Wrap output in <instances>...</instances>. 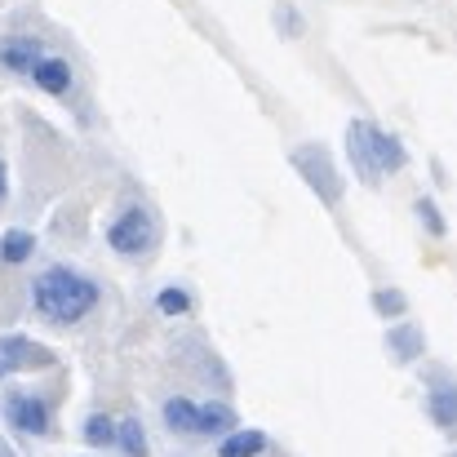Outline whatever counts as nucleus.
I'll list each match as a JSON object with an SVG mask.
<instances>
[{
    "label": "nucleus",
    "instance_id": "18",
    "mask_svg": "<svg viewBox=\"0 0 457 457\" xmlns=\"http://www.w3.org/2000/svg\"><path fill=\"white\" fill-rule=\"evenodd\" d=\"M373 303H378V311H404V298H400V294H378Z\"/></svg>",
    "mask_w": 457,
    "mask_h": 457
},
{
    "label": "nucleus",
    "instance_id": "12",
    "mask_svg": "<svg viewBox=\"0 0 457 457\" xmlns=\"http://www.w3.org/2000/svg\"><path fill=\"white\" fill-rule=\"evenodd\" d=\"M427 409H431V418H436L440 431H453L457 427V391L453 386H436V391L427 395Z\"/></svg>",
    "mask_w": 457,
    "mask_h": 457
},
{
    "label": "nucleus",
    "instance_id": "9",
    "mask_svg": "<svg viewBox=\"0 0 457 457\" xmlns=\"http://www.w3.org/2000/svg\"><path fill=\"white\" fill-rule=\"evenodd\" d=\"M267 453V436L262 431H245V427H236L231 436H222V445H218V457H258Z\"/></svg>",
    "mask_w": 457,
    "mask_h": 457
},
{
    "label": "nucleus",
    "instance_id": "17",
    "mask_svg": "<svg viewBox=\"0 0 457 457\" xmlns=\"http://www.w3.org/2000/svg\"><path fill=\"white\" fill-rule=\"evenodd\" d=\"M418 218L431 227V236H445V222H440V209L431 200H418Z\"/></svg>",
    "mask_w": 457,
    "mask_h": 457
},
{
    "label": "nucleus",
    "instance_id": "1",
    "mask_svg": "<svg viewBox=\"0 0 457 457\" xmlns=\"http://www.w3.org/2000/svg\"><path fill=\"white\" fill-rule=\"evenodd\" d=\"M98 285L71 267H49L36 285H31V303L49 324H76L98 306Z\"/></svg>",
    "mask_w": 457,
    "mask_h": 457
},
{
    "label": "nucleus",
    "instance_id": "10",
    "mask_svg": "<svg viewBox=\"0 0 457 457\" xmlns=\"http://www.w3.org/2000/svg\"><path fill=\"white\" fill-rule=\"evenodd\" d=\"M195 409H200V404H191L187 395H173V400H164V409H160V413H164V427H169V436H182V440H187V436H195Z\"/></svg>",
    "mask_w": 457,
    "mask_h": 457
},
{
    "label": "nucleus",
    "instance_id": "16",
    "mask_svg": "<svg viewBox=\"0 0 457 457\" xmlns=\"http://www.w3.org/2000/svg\"><path fill=\"white\" fill-rule=\"evenodd\" d=\"M386 342L400 351V360H413V355H422V333H413V328H400V333H391Z\"/></svg>",
    "mask_w": 457,
    "mask_h": 457
},
{
    "label": "nucleus",
    "instance_id": "8",
    "mask_svg": "<svg viewBox=\"0 0 457 457\" xmlns=\"http://www.w3.org/2000/svg\"><path fill=\"white\" fill-rule=\"evenodd\" d=\"M240 422H236V413H231V404H200L195 409V436H231Z\"/></svg>",
    "mask_w": 457,
    "mask_h": 457
},
{
    "label": "nucleus",
    "instance_id": "19",
    "mask_svg": "<svg viewBox=\"0 0 457 457\" xmlns=\"http://www.w3.org/2000/svg\"><path fill=\"white\" fill-rule=\"evenodd\" d=\"M4 191H9V182H4V160H0V200H4Z\"/></svg>",
    "mask_w": 457,
    "mask_h": 457
},
{
    "label": "nucleus",
    "instance_id": "15",
    "mask_svg": "<svg viewBox=\"0 0 457 457\" xmlns=\"http://www.w3.org/2000/svg\"><path fill=\"white\" fill-rule=\"evenodd\" d=\"M155 306H160V315H187L191 311V298H187V289H160V298H155Z\"/></svg>",
    "mask_w": 457,
    "mask_h": 457
},
{
    "label": "nucleus",
    "instance_id": "3",
    "mask_svg": "<svg viewBox=\"0 0 457 457\" xmlns=\"http://www.w3.org/2000/svg\"><path fill=\"white\" fill-rule=\"evenodd\" d=\"M294 164H298L306 187H311L324 204H337V200H342V178H337V169H333V160H328L324 147H298V152H294Z\"/></svg>",
    "mask_w": 457,
    "mask_h": 457
},
{
    "label": "nucleus",
    "instance_id": "11",
    "mask_svg": "<svg viewBox=\"0 0 457 457\" xmlns=\"http://www.w3.org/2000/svg\"><path fill=\"white\" fill-rule=\"evenodd\" d=\"M31 253H36V236L31 231H4L0 236V262L22 267V262H31Z\"/></svg>",
    "mask_w": 457,
    "mask_h": 457
},
{
    "label": "nucleus",
    "instance_id": "7",
    "mask_svg": "<svg viewBox=\"0 0 457 457\" xmlns=\"http://www.w3.org/2000/svg\"><path fill=\"white\" fill-rule=\"evenodd\" d=\"M40 58H45V45L36 36H4L0 40V62L9 71H31Z\"/></svg>",
    "mask_w": 457,
    "mask_h": 457
},
{
    "label": "nucleus",
    "instance_id": "2",
    "mask_svg": "<svg viewBox=\"0 0 457 457\" xmlns=\"http://www.w3.org/2000/svg\"><path fill=\"white\" fill-rule=\"evenodd\" d=\"M346 138H351V160H355V169H360L364 182H378L382 173L404 169V160H409L404 147H400L391 134H382V129L369 125V120H351Z\"/></svg>",
    "mask_w": 457,
    "mask_h": 457
},
{
    "label": "nucleus",
    "instance_id": "6",
    "mask_svg": "<svg viewBox=\"0 0 457 457\" xmlns=\"http://www.w3.org/2000/svg\"><path fill=\"white\" fill-rule=\"evenodd\" d=\"M27 76H31V80H36V89H45L49 98H62V94L76 85V71H71V62H67V58H40Z\"/></svg>",
    "mask_w": 457,
    "mask_h": 457
},
{
    "label": "nucleus",
    "instance_id": "13",
    "mask_svg": "<svg viewBox=\"0 0 457 457\" xmlns=\"http://www.w3.org/2000/svg\"><path fill=\"white\" fill-rule=\"evenodd\" d=\"M116 445H120L129 457H147V436H143V422H138V418L116 422Z\"/></svg>",
    "mask_w": 457,
    "mask_h": 457
},
{
    "label": "nucleus",
    "instance_id": "14",
    "mask_svg": "<svg viewBox=\"0 0 457 457\" xmlns=\"http://www.w3.org/2000/svg\"><path fill=\"white\" fill-rule=\"evenodd\" d=\"M85 440H89L94 449L116 445V422H112L107 413H89V418H85Z\"/></svg>",
    "mask_w": 457,
    "mask_h": 457
},
{
    "label": "nucleus",
    "instance_id": "5",
    "mask_svg": "<svg viewBox=\"0 0 457 457\" xmlns=\"http://www.w3.org/2000/svg\"><path fill=\"white\" fill-rule=\"evenodd\" d=\"M4 422H9L13 431H22V436H49V427H54L49 404H45L40 395H31V391H13V395L4 400Z\"/></svg>",
    "mask_w": 457,
    "mask_h": 457
},
{
    "label": "nucleus",
    "instance_id": "4",
    "mask_svg": "<svg viewBox=\"0 0 457 457\" xmlns=\"http://www.w3.org/2000/svg\"><path fill=\"white\" fill-rule=\"evenodd\" d=\"M152 240H155V222L147 209H125L107 227V245L116 253H143V249H152Z\"/></svg>",
    "mask_w": 457,
    "mask_h": 457
}]
</instances>
